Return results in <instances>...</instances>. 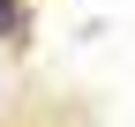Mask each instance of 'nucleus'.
<instances>
[{
	"label": "nucleus",
	"instance_id": "nucleus-1",
	"mask_svg": "<svg viewBox=\"0 0 135 127\" xmlns=\"http://www.w3.org/2000/svg\"><path fill=\"white\" fill-rule=\"evenodd\" d=\"M23 30V0H0V38H15Z\"/></svg>",
	"mask_w": 135,
	"mask_h": 127
}]
</instances>
